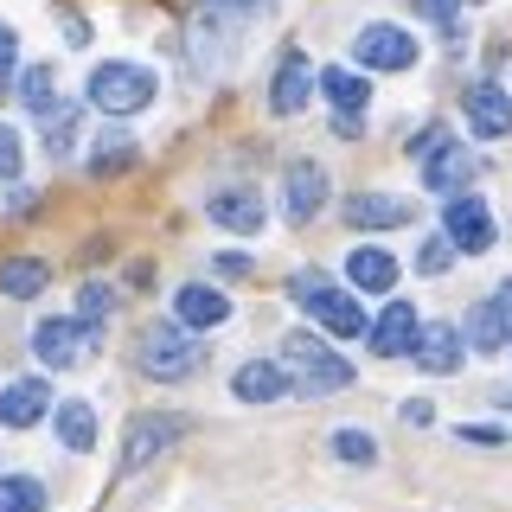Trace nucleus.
<instances>
[{"instance_id": "obj_1", "label": "nucleus", "mask_w": 512, "mask_h": 512, "mask_svg": "<svg viewBox=\"0 0 512 512\" xmlns=\"http://www.w3.org/2000/svg\"><path fill=\"white\" fill-rule=\"evenodd\" d=\"M269 13H276V0H212V7H199V13H192V52H186V64L199 77H212L218 64L244 45V32L263 26Z\"/></svg>"}, {"instance_id": "obj_2", "label": "nucleus", "mask_w": 512, "mask_h": 512, "mask_svg": "<svg viewBox=\"0 0 512 512\" xmlns=\"http://www.w3.org/2000/svg\"><path fill=\"white\" fill-rule=\"evenodd\" d=\"M288 301L308 308L314 327L333 333V340H365V333H372V314L359 308V295L340 288L333 276H320V269H295V276H288Z\"/></svg>"}, {"instance_id": "obj_3", "label": "nucleus", "mask_w": 512, "mask_h": 512, "mask_svg": "<svg viewBox=\"0 0 512 512\" xmlns=\"http://www.w3.org/2000/svg\"><path fill=\"white\" fill-rule=\"evenodd\" d=\"M135 365H141V378H154V384H180L205 365V346L180 320H148V327L135 333Z\"/></svg>"}, {"instance_id": "obj_4", "label": "nucleus", "mask_w": 512, "mask_h": 512, "mask_svg": "<svg viewBox=\"0 0 512 512\" xmlns=\"http://www.w3.org/2000/svg\"><path fill=\"white\" fill-rule=\"evenodd\" d=\"M160 96V77L148 71V64H135V58H103L90 71V84H84V103L90 109H103V116H141Z\"/></svg>"}, {"instance_id": "obj_5", "label": "nucleus", "mask_w": 512, "mask_h": 512, "mask_svg": "<svg viewBox=\"0 0 512 512\" xmlns=\"http://www.w3.org/2000/svg\"><path fill=\"white\" fill-rule=\"evenodd\" d=\"M282 365H288V384H295V391H346L352 384V365L320 340V333H288Z\"/></svg>"}, {"instance_id": "obj_6", "label": "nucleus", "mask_w": 512, "mask_h": 512, "mask_svg": "<svg viewBox=\"0 0 512 512\" xmlns=\"http://www.w3.org/2000/svg\"><path fill=\"white\" fill-rule=\"evenodd\" d=\"M96 346H103V333H96V320H39L32 327V352H39L52 372H71V365L96 359Z\"/></svg>"}, {"instance_id": "obj_7", "label": "nucleus", "mask_w": 512, "mask_h": 512, "mask_svg": "<svg viewBox=\"0 0 512 512\" xmlns=\"http://www.w3.org/2000/svg\"><path fill=\"white\" fill-rule=\"evenodd\" d=\"M352 64H359V71H410L416 39L404 26H391V20H372V26H359V39H352Z\"/></svg>"}, {"instance_id": "obj_8", "label": "nucleus", "mask_w": 512, "mask_h": 512, "mask_svg": "<svg viewBox=\"0 0 512 512\" xmlns=\"http://www.w3.org/2000/svg\"><path fill=\"white\" fill-rule=\"evenodd\" d=\"M186 429H192V423H186L180 410H148V416H135V423H128V442H122V474L148 468L160 448H173Z\"/></svg>"}, {"instance_id": "obj_9", "label": "nucleus", "mask_w": 512, "mask_h": 512, "mask_svg": "<svg viewBox=\"0 0 512 512\" xmlns=\"http://www.w3.org/2000/svg\"><path fill=\"white\" fill-rule=\"evenodd\" d=\"M442 231L455 237V250L461 256H480V250H493V212H487V199H474V192H448V205H442Z\"/></svg>"}, {"instance_id": "obj_10", "label": "nucleus", "mask_w": 512, "mask_h": 512, "mask_svg": "<svg viewBox=\"0 0 512 512\" xmlns=\"http://www.w3.org/2000/svg\"><path fill=\"white\" fill-rule=\"evenodd\" d=\"M327 167L320 160H295V167L282 173V212L288 224H314L320 218V205H327Z\"/></svg>"}, {"instance_id": "obj_11", "label": "nucleus", "mask_w": 512, "mask_h": 512, "mask_svg": "<svg viewBox=\"0 0 512 512\" xmlns=\"http://www.w3.org/2000/svg\"><path fill=\"white\" fill-rule=\"evenodd\" d=\"M480 167H487V160L468 154L461 141H436V148L423 154V186L429 192H468L480 180Z\"/></svg>"}, {"instance_id": "obj_12", "label": "nucleus", "mask_w": 512, "mask_h": 512, "mask_svg": "<svg viewBox=\"0 0 512 512\" xmlns=\"http://www.w3.org/2000/svg\"><path fill=\"white\" fill-rule=\"evenodd\" d=\"M461 333L448 327V320H423L416 327V346H410V365L416 372H429V378H448V372H461Z\"/></svg>"}, {"instance_id": "obj_13", "label": "nucleus", "mask_w": 512, "mask_h": 512, "mask_svg": "<svg viewBox=\"0 0 512 512\" xmlns=\"http://www.w3.org/2000/svg\"><path fill=\"white\" fill-rule=\"evenodd\" d=\"M52 410H58V397H52V384H45L39 372L13 378L7 391H0V429H32L39 416H52Z\"/></svg>"}, {"instance_id": "obj_14", "label": "nucleus", "mask_w": 512, "mask_h": 512, "mask_svg": "<svg viewBox=\"0 0 512 512\" xmlns=\"http://www.w3.org/2000/svg\"><path fill=\"white\" fill-rule=\"evenodd\" d=\"M314 84H320V71L308 64V52H288L276 64V84H269V109H276V116H301L308 96H314Z\"/></svg>"}, {"instance_id": "obj_15", "label": "nucleus", "mask_w": 512, "mask_h": 512, "mask_svg": "<svg viewBox=\"0 0 512 512\" xmlns=\"http://www.w3.org/2000/svg\"><path fill=\"white\" fill-rule=\"evenodd\" d=\"M173 320L192 327V333H212V327L231 320V301H224V288H212V282H180V295H173Z\"/></svg>"}, {"instance_id": "obj_16", "label": "nucleus", "mask_w": 512, "mask_h": 512, "mask_svg": "<svg viewBox=\"0 0 512 512\" xmlns=\"http://www.w3.org/2000/svg\"><path fill=\"white\" fill-rule=\"evenodd\" d=\"M468 340H474L480 352H506V346H512V276H506V282H500V288H493V295L474 308Z\"/></svg>"}, {"instance_id": "obj_17", "label": "nucleus", "mask_w": 512, "mask_h": 512, "mask_svg": "<svg viewBox=\"0 0 512 512\" xmlns=\"http://www.w3.org/2000/svg\"><path fill=\"white\" fill-rule=\"evenodd\" d=\"M416 327H423V314H416V301H391L378 320H372V352L378 359H410V346H416Z\"/></svg>"}, {"instance_id": "obj_18", "label": "nucleus", "mask_w": 512, "mask_h": 512, "mask_svg": "<svg viewBox=\"0 0 512 512\" xmlns=\"http://www.w3.org/2000/svg\"><path fill=\"white\" fill-rule=\"evenodd\" d=\"M295 384H288V365H276V359H244L231 372V397L237 404H276V397H288Z\"/></svg>"}, {"instance_id": "obj_19", "label": "nucleus", "mask_w": 512, "mask_h": 512, "mask_svg": "<svg viewBox=\"0 0 512 512\" xmlns=\"http://www.w3.org/2000/svg\"><path fill=\"white\" fill-rule=\"evenodd\" d=\"M468 128L480 141H512V96L500 84H474L468 90Z\"/></svg>"}, {"instance_id": "obj_20", "label": "nucleus", "mask_w": 512, "mask_h": 512, "mask_svg": "<svg viewBox=\"0 0 512 512\" xmlns=\"http://www.w3.org/2000/svg\"><path fill=\"white\" fill-rule=\"evenodd\" d=\"M346 282L359 288V295H391V288H397V256L384 250V244L346 250Z\"/></svg>"}, {"instance_id": "obj_21", "label": "nucleus", "mask_w": 512, "mask_h": 512, "mask_svg": "<svg viewBox=\"0 0 512 512\" xmlns=\"http://www.w3.org/2000/svg\"><path fill=\"white\" fill-rule=\"evenodd\" d=\"M205 212H212V224H224V231H244V237L263 231V199H256V186H218Z\"/></svg>"}, {"instance_id": "obj_22", "label": "nucleus", "mask_w": 512, "mask_h": 512, "mask_svg": "<svg viewBox=\"0 0 512 512\" xmlns=\"http://www.w3.org/2000/svg\"><path fill=\"white\" fill-rule=\"evenodd\" d=\"M346 224H359V231H397V224H410V205L391 199V192H359V199H346Z\"/></svg>"}, {"instance_id": "obj_23", "label": "nucleus", "mask_w": 512, "mask_h": 512, "mask_svg": "<svg viewBox=\"0 0 512 512\" xmlns=\"http://www.w3.org/2000/svg\"><path fill=\"white\" fill-rule=\"evenodd\" d=\"M320 90H327V103H333V116H365V103H372V84H365V71L359 64H333V71H320Z\"/></svg>"}, {"instance_id": "obj_24", "label": "nucleus", "mask_w": 512, "mask_h": 512, "mask_svg": "<svg viewBox=\"0 0 512 512\" xmlns=\"http://www.w3.org/2000/svg\"><path fill=\"white\" fill-rule=\"evenodd\" d=\"M52 423H58V442L71 448V455H90V448H96V410H90V397H64V404L52 410Z\"/></svg>"}, {"instance_id": "obj_25", "label": "nucleus", "mask_w": 512, "mask_h": 512, "mask_svg": "<svg viewBox=\"0 0 512 512\" xmlns=\"http://www.w3.org/2000/svg\"><path fill=\"white\" fill-rule=\"evenodd\" d=\"M45 282H52V269H45L39 256H7V263H0V295L7 301H39Z\"/></svg>"}, {"instance_id": "obj_26", "label": "nucleus", "mask_w": 512, "mask_h": 512, "mask_svg": "<svg viewBox=\"0 0 512 512\" xmlns=\"http://www.w3.org/2000/svg\"><path fill=\"white\" fill-rule=\"evenodd\" d=\"M77 122H84V103H58L39 116V141H45V154H71L77 148Z\"/></svg>"}, {"instance_id": "obj_27", "label": "nucleus", "mask_w": 512, "mask_h": 512, "mask_svg": "<svg viewBox=\"0 0 512 512\" xmlns=\"http://www.w3.org/2000/svg\"><path fill=\"white\" fill-rule=\"evenodd\" d=\"M135 160H141V148L122 135V128H109V135L90 148V173H96V180H109V173H128Z\"/></svg>"}, {"instance_id": "obj_28", "label": "nucleus", "mask_w": 512, "mask_h": 512, "mask_svg": "<svg viewBox=\"0 0 512 512\" xmlns=\"http://www.w3.org/2000/svg\"><path fill=\"white\" fill-rule=\"evenodd\" d=\"M20 103L32 109V122L58 103V71H52V64H32V71H20Z\"/></svg>"}, {"instance_id": "obj_29", "label": "nucleus", "mask_w": 512, "mask_h": 512, "mask_svg": "<svg viewBox=\"0 0 512 512\" xmlns=\"http://www.w3.org/2000/svg\"><path fill=\"white\" fill-rule=\"evenodd\" d=\"M0 512H45L39 474H0Z\"/></svg>"}, {"instance_id": "obj_30", "label": "nucleus", "mask_w": 512, "mask_h": 512, "mask_svg": "<svg viewBox=\"0 0 512 512\" xmlns=\"http://www.w3.org/2000/svg\"><path fill=\"white\" fill-rule=\"evenodd\" d=\"M333 455H340L346 468H372V461H378V442L365 436V429H333Z\"/></svg>"}, {"instance_id": "obj_31", "label": "nucleus", "mask_w": 512, "mask_h": 512, "mask_svg": "<svg viewBox=\"0 0 512 512\" xmlns=\"http://www.w3.org/2000/svg\"><path fill=\"white\" fill-rule=\"evenodd\" d=\"M455 256H461V250H455V237L442 231V237H429V244L416 250V269H423V276H442V269L455 263Z\"/></svg>"}, {"instance_id": "obj_32", "label": "nucleus", "mask_w": 512, "mask_h": 512, "mask_svg": "<svg viewBox=\"0 0 512 512\" xmlns=\"http://www.w3.org/2000/svg\"><path fill=\"white\" fill-rule=\"evenodd\" d=\"M20 167H26V148H20V135H13V128L0 122V186L20 180Z\"/></svg>"}, {"instance_id": "obj_33", "label": "nucleus", "mask_w": 512, "mask_h": 512, "mask_svg": "<svg viewBox=\"0 0 512 512\" xmlns=\"http://www.w3.org/2000/svg\"><path fill=\"white\" fill-rule=\"evenodd\" d=\"M109 301H116V295H109L103 282H84V288H77V314H84V320H103Z\"/></svg>"}, {"instance_id": "obj_34", "label": "nucleus", "mask_w": 512, "mask_h": 512, "mask_svg": "<svg viewBox=\"0 0 512 512\" xmlns=\"http://www.w3.org/2000/svg\"><path fill=\"white\" fill-rule=\"evenodd\" d=\"M416 13H423V20H436V26H455L461 20V0H416Z\"/></svg>"}, {"instance_id": "obj_35", "label": "nucleus", "mask_w": 512, "mask_h": 512, "mask_svg": "<svg viewBox=\"0 0 512 512\" xmlns=\"http://www.w3.org/2000/svg\"><path fill=\"white\" fill-rule=\"evenodd\" d=\"M13 64H20V39H13V26L0 20V84L13 77Z\"/></svg>"}, {"instance_id": "obj_36", "label": "nucleus", "mask_w": 512, "mask_h": 512, "mask_svg": "<svg viewBox=\"0 0 512 512\" xmlns=\"http://www.w3.org/2000/svg\"><path fill=\"white\" fill-rule=\"evenodd\" d=\"M461 442H480V448H506V429H493V423H468V429H461Z\"/></svg>"}, {"instance_id": "obj_37", "label": "nucleus", "mask_w": 512, "mask_h": 512, "mask_svg": "<svg viewBox=\"0 0 512 512\" xmlns=\"http://www.w3.org/2000/svg\"><path fill=\"white\" fill-rule=\"evenodd\" d=\"M218 276H224V282L250 276V256H244V250H218Z\"/></svg>"}, {"instance_id": "obj_38", "label": "nucleus", "mask_w": 512, "mask_h": 512, "mask_svg": "<svg viewBox=\"0 0 512 512\" xmlns=\"http://www.w3.org/2000/svg\"><path fill=\"white\" fill-rule=\"evenodd\" d=\"M7 212H13V218H32V212H39V199H32V192H13Z\"/></svg>"}, {"instance_id": "obj_39", "label": "nucleus", "mask_w": 512, "mask_h": 512, "mask_svg": "<svg viewBox=\"0 0 512 512\" xmlns=\"http://www.w3.org/2000/svg\"><path fill=\"white\" fill-rule=\"evenodd\" d=\"M429 410H436V404H423V397H410V404H404V416H410V423H416V429H423V423H429Z\"/></svg>"}]
</instances>
